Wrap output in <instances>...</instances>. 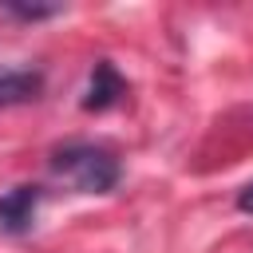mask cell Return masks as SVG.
<instances>
[{
	"label": "cell",
	"instance_id": "1",
	"mask_svg": "<svg viewBox=\"0 0 253 253\" xmlns=\"http://www.w3.org/2000/svg\"><path fill=\"white\" fill-rule=\"evenodd\" d=\"M47 170H51L55 178H63V182H67L71 190H79V194H111V190L119 186V178H123L119 158H115L107 146L83 142V138L55 146L51 158H47Z\"/></svg>",
	"mask_w": 253,
	"mask_h": 253
},
{
	"label": "cell",
	"instance_id": "2",
	"mask_svg": "<svg viewBox=\"0 0 253 253\" xmlns=\"http://www.w3.org/2000/svg\"><path fill=\"white\" fill-rule=\"evenodd\" d=\"M40 198H43V190H40V186H32V182H24V186H12L8 194H0V233L24 237V233L36 225Z\"/></svg>",
	"mask_w": 253,
	"mask_h": 253
},
{
	"label": "cell",
	"instance_id": "3",
	"mask_svg": "<svg viewBox=\"0 0 253 253\" xmlns=\"http://www.w3.org/2000/svg\"><path fill=\"white\" fill-rule=\"evenodd\" d=\"M123 95H126V79L119 75V67H115L111 59H99V63L91 67V79H87L83 111H107V107H115Z\"/></svg>",
	"mask_w": 253,
	"mask_h": 253
},
{
	"label": "cell",
	"instance_id": "4",
	"mask_svg": "<svg viewBox=\"0 0 253 253\" xmlns=\"http://www.w3.org/2000/svg\"><path fill=\"white\" fill-rule=\"evenodd\" d=\"M43 95V71L36 67H8L0 63V111L4 107H24Z\"/></svg>",
	"mask_w": 253,
	"mask_h": 253
},
{
	"label": "cell",
	"instance_id": "5",
	"mask_svg": "<svg viewBox=\"0 0 253 253\" xmlns=\"http://www.w3.org/2000/svg\"><path fill=\"white\" fill-rule=\"evenodd\" d=\"M0 12H8V16H16V20H51V16H59L63 8H59V4H16V0H4Z\"/></svg>",
	"mask_w": 253,
	"mask_h": 253
},
{
	"label": "cell",
	"instance_id": "6",
	"mask_svg": "<svg viewBox=\"0 0 253 253\" xmlns=\"http://www.w3.org/2000/svg\"><path fill=\"white\" fill-rule=\"evenodd\" d=\"M237 210H241V213H253V182L237 190Z\"/></svg>",
	"mask_w": 253,
	"mask_h": 253
}]
</instances>
